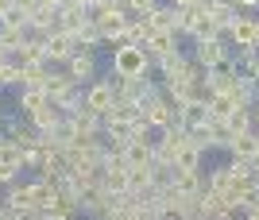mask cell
<instances>
[{
  "instance_id": "1",
  "label": "cell",
  "mask_w": 259,
  "mask_h": 220,
  "mask_svg": "<svg viewBox=\"0 0 259 220\" xmlns=\"http://www.w3.org/2000/svg\"><path fill=\"white\" fill-rule=\"evenodd\" d=\"M155 58L147 54V46H116L112 50V77H155Z\"/></svg>"
},
{
  "instance_id": "2",
  "label": "cell",
  "mask_w": 259,
  "mask_h": 220,
  "mask_svg": "<svg viewBox=\"0 0 259 220\" xmlns=\"http://www.w3.org/2000/svg\"><path fill=\"white\" fill-rule=\"evenodd\" d=\"M89 20L101 27V35H105V46H124V31H128V23H132V12L124 8H112V12H89Z\"/></svg>"
},
{
  "instance_id": "3",
  "label": "cell",
  "mask_w": 259,
  "mask_h": 220,
  "mask_svg": "<svg viewBox=\"0 0 259 220\" xmlns=\"http://www.w3.org/2000/svg\"><path fill=\"white\" fill-rule=\"evenodd\" d=\"M228 58H232V43H228L225 35L221 39H197L194 43V62L201 70H213L221 62H228Z\"/></svg>"
},
{
  "instance_id": "4",
  "label": "cell",
  "mask_w": 259,
  "mask_h": 220,
  "mask_svg": "<svg viewBox=\"0 0 259 220\" xmlns=\"http://www.w3.org/2000/svg\"><path fill=\"white\" fill-rule=\"evenodd\" d=\"M116 104V89H112V77H97V81H89L85 85V108L97 112L101 120H105L108 112Z\"/></svg>"
},
{
  "instance_id": "5",
  "label": "cell",
  "mask_w": 259,
  "mask_h": 220,
  "mask_svg": "<svg viewBox=\"0 0 259 220\" xmlns=\"http://www.w3.org/2000/svg\"><path fill=\"white\" fill-rule=\"evenodd\" d=\"M4 139H12V143L23 151V147L39 143V128H35L27 116H4Z\"/></svg>"
},
{
  "instance_id": "6",
  "label": "cell",
  "mask_w": 259,
  "mask_h": 220,
  "mask_svg": "<svg viewBox=\"0 0 259 220\" xmlns=\"http://www.w3.org/2000/svg\"><path fill=\"white\" fill-rule=\"evenodd\" d=\"M43 50H47V62H70V58L77 54V43H74V35L70 31H51L43 39Z\"/></svg>"
},
{
  "instance_id": "7",
  "label": "cell",
  "mask_w": 259,
  "mask_h": 220,
  "mask_svg": "<svg viewBox=\"0 0 259 220\" xmlns=\"http://www.w3.org/2000/svg\"><path fill=\"white\" fill-rule=\"evenodd\" d=\"M140 116H147L155 132H162V128H170V124L178 120V108H174V100L166 97V93H162V97H155L151 104H143V108H140Z\"/></svg>"
},
{
  "instance_id": "8",
  "label": "cell",
  "mask_w": 259,
  "mask_h": 220,
  "mask_svg": "<svg viewBox=\"0 0 259 220\" xmlns=\"http://www.w3.org/2000/svg\"><path fill=\"white\" fill-rule=\"evenodd\" d=\"M120 151H124L128 170H151L155 166V139H132V143H124Z\"/></svg>"
},
{
  "instance_id": "9",
  "label": "cell",
  "mask_w": 259,
  "mask_h": 220,
  "mask_svg": "<svg viewBox=\"0 0 259 220\" xmlns=\"http://www.w3.org/2000/svg\"><path fill=\"white\" fill-rule=\"evenodd\" d=\"M97 50H77L74 58H70V62H66V70H70V77H74L77 85H89V81H97Z\"/></svg>"
},
{
  "instance_id": "10",
  "label": "cell",
  "mask_w": 259,
  "mask_h": 220,
  "mask_svg": "<svg viewBox=\"0 0 259 220\" xmlns=\"http://www.w3.org/2000/svg\"><path fill=\"white\" fill-rule=\"evenodd\" d=\"M255 35H259V16H244V12L232 20V27H225V39L232 46H251Z\"/></svg>"
},
{
  "instance_id": "11",
  "label": "cell",
  "mask_w": 259,
  "mask_h": 220,
  "mask_svg": "<svg viewBox=\"0 0 259 220\" xmlns=\"http://www.w3.org/2000/svg\"><path fill=\"white\" fill-rule=\"evenodd\" d=\"M31 201H35V209H51L54 201H58V189H62V178H47V174H35L31 182Z\"/></svg>"
},
{
  "instance_id": "12",
  "label": "cell",
  "mask_w": 259,
  "mask_h": 220,
  "mask_svg": "<svg viewBox=\"0 0 259 220\" xmlns=\"http://www.w3.org/2000/svg\"><path fill=\"white\" fill-rule=\"evenodd\" d=\"M236 66H232V58L228 62H221V66L205 70V85L213 89V93H232V85H236Z\"/></svg>"
},
{
  "instance_id": "13",
  "label": "cell",
  "mask_w": 259,
  "mask_h": 220,
  "mask_svg": "<svg viewBox=\"0 0 259 220\" xmlns=\"http://www.w3.org/2000/svg\"><path fill=\"white\" fill-rule=\"evenodd\" d=\"M174 50H182V35H174V31H155L151 39H147V54L159 62V58L174 54Z\"/></svg>"
},
{
  "instance_id": "14",
  "label": "cell",
  "mask_w": 259,
  "mask_h": 220,
  "mask_svg": "<svg viewBox=\"0 0 259 220\" xmlns=\"http://www.w3.org/2000/svg\"><path fill=\"white\" fill-rule=\"evenodd\" d=\"M4 205H8L12 212H20V209H31L35 201H31V186L27 182H12V186H4Z\"/></svg>"
},
{
  "instance_id": "15",
  "label": "cell",
  "mask_w": 259,
  "mask_h": 220,
  "mask_svg": "<svg viewBox=\"0 0 259 220\" xmlns=\"http://www.w3.org/2000/svg\"><path fill=\"white\" fill-rule=\"evenodd\" d=\"M27 120H31L35 128H39V132H51V128H58V124L66 120V112L58 108V104H54V100H47L43 108H35L31 116H27Z\"/></svg>"
},
{
  "instance_id": "16",
  "label": "cell",
  "mask_w": 259,
  "mask_h": 220,
  "mask_svg": "<svg viewBox=\"0 0 259 220\" xmlns=\"http://www.w3.org/2000/svg\"><path fill=\"white\" fill-rule=\"evenodd\" d=\"M81 23H89V8H81V4H70V0H66L62 8H58V27L74 35Z\"/></svg>"
},
{
  "instance_id": "17",
  "label": "cell",
  "mask_w": 259,
  "mask_h": 220,
  "mask_svg": "<svg viewBox=\"0 0 259 220\" xmlns=\"http://www.w3.org/2000/svg\"><path fill=\"white\" fill-rule=\"evenodd\" d=\"M228 158H244V162H251L259 154V147H255V132H244V135H232L228 139Z\"/></svg>"
},
{
  "instance_id": "18",
  "label": "cell",
  "mask_w": 259,
  "mask_h": 220,
  "mask_svg": "<svg viewBox=\"0 0 259 220\" xmlns=\"http://www.w3.org/2000/svg\"><path fill=\"white\" fill-rule=\"evenodd\" d=\"M147 23H151V31H174L178 35V8H174V4H159V8L147 16Z\"/></svg>"
},
{
  "instance_id": "19",
  "label": "cell",
  "mask_w": 259,
  "mask_h": 220,
  "mask_svg": "<svg viewBox=\"0 0 259 220\" xmlns=\"http://www.w3.org/2000/svg\"><path fill=\"white\" fill-rule=\"evenodd\" d=\"M74 43H77V50H101V46H105V35H101L97 23L89 20V23H81L74 31Z\"/></svg>"
},
{
  "instance_id": "20",
  "label": "cell",
  "mask_w": 259,
  "mask_h": 220,
  "mask_svg": "<svg viewBox=\"0 0 259 220\" xmlns=\"http://www.w3.org/2000/svg\"><path fill=\"white\" fill-rule=\"evenodd\" d=\"M186 143H190V147H197L201 154H205V151H213V147H217V139H213V124H209V120L194 124V128L186 132Z\"/></svg>"
},
{
  "instance_id": "21",
  "label": "cell",
  "mask_w": 259,
  "mask_h": 220,
  "mask_svg": "<svg viewBox=\"0 0 259 220\" xmlns=\"http://www.w3.org/2000/svg\"><path fill=\"white\" fill-rule=\"evenodd\" d=\"M16 62H20V66H43L47 62V50H43V39H27V43L20 46V50H16Z\"/></svg>"
},
{
  "instance_id": "22",
  "label": "cell",
  "mask_w": 259,
  "mask_h": 220,
  "mask_svg": "<svg viewBox=\"0 0 259 220\" xmlns=\"http://www.w3.org/2000/svg\"><path fill=\"white\" fill-rule=\"evenodd\" d=\"M101 186L112 189V193H128V189H132L128 166H105V174H101Z\"/></svg>"
},
{
  "instance_id": "23",
  "label": "cell",
  "mask_w": 259,
  "mask_h": 220,
  "mask_svg": "<svg viewBox=\"0 0 259 220\" xmlns=\"http://www.w3.org/2000/svg\"><path fill=\"white\" fill-rule=\"evenodd\" d=\"M27 43V27H8V23H0V46H4V54H16L20 46Z\"/></svg>"
},
{
  "instance_id": "24",
  "label": "cell",
  "mask_w": 259,
  "mask_h": 220,
  "mask_svg": "<svg viewBox=\"0 0 259 220\" xmlns=\"http://www.w3.org/2000/svg\"><path fill=\"white\" fill-rule=\"evenodd\" d=\"M47 100H51V97H47L43 89H20V97H16V108H20V116H31L35 108H43Z\"/></svg>"
},
{
  "instance_id": "25",
  "label": "cell",
  "mask_w": 259,
  "mask_h": 220,
  "mask_svg": "<svg viewBox=\"0 0 259 220\" xmlns=\"http://www.w3.org/2000/svg\"><path fill=\"white\" fill-rule=\"evenodd\" d=\"M151 23L147 20H136L132 16V23H128V31H124V43H132V46H147V39H151Z\"/></svg>"
},
{
  "instance_id": "26",
  "label": "cell",
  "mask_w": 259,
  "mask_h": 220,
  "mask_svg": "<svg viewBox=\"0 0 259 220\" xmlns=\"http://www.w3.org/2000/svg\"><path fill=\"white\" fill-rule=\"evenodd\" d=\"M23 85V66L16 58H4V66H0V89H20Z\"/></svg>"
},
{
  "instance_id": "27",
  "label": "cell",
  "mask_w": 259,
  "mask_h": 220,
  "mask_svg": "<svg viewBox=\"0 0 259 220\" xmlns=\"http://www.w3.org/2000/svg\"><path fill=\"white\" fill-rule=\"evenodd\" d=\"M236 108H240V104L228 97V93H217V97L209 100V116H213V120H225V124H228V116H232Z\"/></svg>"
},
{
  "instance_id": "28",
  "label": "cell",
  "mask_w": 259,
  "mask_h": 220,
  "mask_svg": "<svg viewBox=\"0 0 259 220\" xmlns=\"http://www.w3.org/2000/svg\"><path fill=\"white\" fill-rule=\"evenodd\" d=\"M244 132H255V116L251 108H236L228 116V135H244Z\"/></svg>"
},
{
  "instance_id": "29",
  "label": "cell",
  "mask_w": 259,
  "mask_h": 220,
  "mask_svg": "<svg viewBox=\"0 0 259 220\" xmlns=\"http://www.w3.org/2000/svg\"><path fill=\"white\" fill-rule=\"evenodd\" d=\"M174 166H178V170H201V151L190 147V143H182L178 154H174Z\"/></svg>"
},
{
  "instance_id": "30",
  "label": "cell",
  "mask_w": 259,
  "mask_h": 220,
  "mask_svg": "<svg viewBox=\"0 0 259 220\" xmlns=\"http://www.w3.org/2000/svg\"><path fill=\"white\" fill-rule=\"evenodd\" d=\"M124 4H128V12L136 16V20H147V16L159 8V0H124Z\"/></svg>"
},
{
  "instance_id": "31",
  "label": "cell",
  "mask_w": 259,
  "mask_h": 220,
  "mask_svg": "<svg viewBox=\"0 0 259 220\" xmlns=\"http://www.w3.org/2000/svg\"><path fill=\"white\" fill-rule=\"evenodd\" d=\"M209 189H213V193H221V189H228V182H232V178H228V166H217V170H209Z\"/></svg>"
},
{
  "instance_id": "32",
  "label": "cell",
  "mask_w": 259,
  "mask_h": 220,
  "mask_svg": "<svg viewBox=\"0 0 259 220\" xmlns=\"http://www.w3.org/2000/svg\"><path fill=\"white\" fill-rule=\"evenodd\" d=\"M132 139H155V128H151L147 116H136V120H132Z\"/></svg>"
},
{
  "instance_id": "33",
  "label": "cell",
  "mask_w": 259,
  "mask_h": 220,
  "mask_svg": "<svg viewBox=\"0 0 259 220\" xmlns=\"http://www.w3.org/2000/svg\"><path fill=\"white\" fill-rule=\"evenodd\" d=\"M27 16H31V12H23L20 4H12V8L4 12V20H0V23H8V27H27Z\"/></svg>"
},
{
  "instance_id": "34",
  "label": "cell",
  "mask_w": 259,
  "mask_h": 220,
  "mask_svg": "<svg viewBox=\"0 0 259 220\" xmlns=\"http://www.w3.org/2000/svg\"><path fill=\"white\" fill-rule=\"evenodd\" d=\"M132 220H162L159 216V205H140V209L132 212Z\"/></svg>"
},
{
  "instance_id": "35",
  "label": "cell",
  "mask_w": 259,
  "mask_h": 220,
  "mask_svg": "<svg viewBox=\"0 0 259 220\" xmlns=\"http://www.w3.org/2000/svg\"><path fill=\"white\" fill-rule=\"evenodd\" d=\"M12 4H20L23 12H31V8H39V0H12Z\"/></svg>"
},
{
  "instance_id": "36",
  "label": "cell",
  "mask_w": 259,
  "mask_h": 220,
  "mask_svg": "<svg viewBox=\"0 0 259 220\" xmlns=\"http://www.w3.org/2000/svg\"><path fill=\"white\" fill-rule=\"evenodd\" d=\"M166 4H174V8H194L197 0H166Z\"/></svg>"
},
{
  "instance_id": "37",
  "label": "cell",
  "mask_w": 259,
  "mask_h": 220,
  "mask_svg": "<svg viewBox=\"0 0 259 220\" xmlns=\"http://www.w3.org/2000/svg\"><path fill=\"white\" fill-rule=\"evenodd\" d=\"M0 220H16V212H12L8 205H0Z\"/></svg>"
},
{
  "instance_id": "38",
  "label": "cell",
  "mask_w": 259,
  "mask_h": 220,
  "mask_svg": "<svg viewBox=\"0 0 259 220\" xmlns=\"http://www.w3.org/2000/svg\"><path fill=\"white\" fill-rule=\"evenodd\" d=\"M39 4H47V8H62L66 0H39Z\"/></svg>"
},
{
  "instance_id": "39",
  "label": "cell",
  "mask_w": 259,
  "mask_h": 220,
  "mask_svg": "<svg viewBox=\"0 0 259 220\" xmlns=\"http://www.w3.org/2000/svg\"><path fill=\"white\" fill-rule=\"evenodd\" d=\"M70 4H81V8H93V4H97V0H70Z\"/></svg>"
},
{
  "instance_id": "40",
  "label": "cell",
  "mask_w": 259,
  "mask_h": 220,
  "mask_svg": "<svg viewBox=\"0 0 259 220\" xmlns=\"http://www.w3.org/2000/svg\"><path fill=\"white\" fill-rule=\"evenodd\" d=\"M240 220H259V209H251V212H244Z\"/></svg>"
},
{
  "instance_id": "41",
  "label": "cell",
  "mask_w": 259,
  "mask_h": 220,
  "mask_svg": "<svg viewBox=\"0 0 259 220\" xmlns=\"http://www.w3.org/2000/svg\"><path fill=\"white\" fill-rule=\"evenodd\" d=\"M12 8V0H0V20H4V12Z\"/></svg>"
},
{
  "instance_id": "42",
  "label": "cell",
  "mask_w": 259,
  "mask_h": 220,
  "mask_svg": "<svg viewBox=\"0 0 259 220\" xmlns=\"http://www.w3.org/2000/svg\"><path fill=\"white\" fill-rule=\"evenodd\" d=\"M251 116H255V128H259V100H255V108H251Z\"/></svg>"
},
{
  "instance_id": "43",
  "label": "cell",
  "mask_w": 259,
  "mask_h": 220,
  "mask_svg": "<svg viewBox=\"0 0 259 220\" xmlns=\"http://www.w3.org/2000/svg\"><path fill=\"white\" fill-rule=\"evenodd\" d=\"M255 147H259V128H255Z\"/></svg>"
},
{
  "instance_id": "44",
  "label": "cell",
  "mask_w": 259,
  "mask_h": 220,
  "mask_svg": "<svg viewBox=\"0 0 259 220\" xmlns=\"http://www.w3.org/2000/svg\"><path fill=\"white\" fill-rule=\"evenodd\" d=\"M0 154H4V139H0Z\"/></svg>"
},
{
  "instance_id": "45",
  "label": "cell",
  "mask_w": 259,
  "mask_h": 220,
  "mask_svg": "<svg viewBox=\"0 0 259 220\" xmlns=\"http://www.w3.org/2000/svg\"><path fill=\"white\" fill-rule=\"evenodd\" d=\"M0 58H8V54H4V46H0Z\"/></svg>"
},
{
  "instance_id": "46",
  "label": "cell",
  "mask_w": 259,
  "mask_h": 220,
  "mask_svg": "<svg viewBox=\"0 0 259 220\" xmlns=\"http://www.w3.org/2000/svg\"><path fill=\"white\" fill-rule=\"evenodd\" d=\"M0 66H4V58H0Z\"/></svg>"
}]
</instances>
